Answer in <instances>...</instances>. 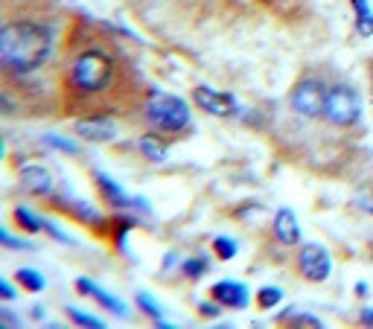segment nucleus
Instances as JSON below:
<instances>
[{
	"instance_id": "423d86ee",
	"label": "nucleus",
	"mask_w": 373,
	"mask_h": 329,
	"mask_svg": "<svg viewBox=\"0 0 373 329\" xmlns=\"http://www.w3.org/2000/svg\"><path fill=\"white\" fill-rule=\"evenodd\" d=\"M297 271H301L309 283H324L333 274V253L318 242H306L297 251Z\"/></svg>"
},
{
	"instance_id": "4be33fe9",
	"label": "nucleus",
	"mask_w": 373,
	"mask_h": 329,
	"mask_svg": "<svg viewBox=\"0 0 373 329\" xmlns=\"http://www.w3.org/2000/svg\"><path fill=\"white\" fill-rule=\"evenodd\" d=\"M67 318L76 321V323L85 326V329H105V326H108L103 318H93V315H88V312H79V309H67Z\"/></svg>"
},
{
	"instance_id": "1a4fd4ad",
	"label": "nucleus",
	"mask_w": 373,
	"mask_h": 329,
	"mask_svg": "<svg viewBox=\"0 0 373 329\" xmlns=\"http://www.w3.org/2000/svg\"><path fill=\"white\" fill-rule=\"evenodd\" d=\"M210 297L225 309H248V303H251V292L239 280H219L210 289Z\"/></svg>"
},
{
	"instance_id": "9d476101",
	"label": "nucleus",
	"mask_w": 373,
	"mask_h": 329,
	"mask_svg": "<svg viewBox=\"0 0 373 329\" xmlns=\"http://www.w3.org/2000/svg\"><path fill=\"white\" fill-rule=\"evenodd\" d=\"M76 134L85 137V140H93V143H105V140H114L117 123H114V116H105V114L82 116V120L76 123Z\"/></svg>"
},
{
	"instance_id": "6ab92c4d",
	"label": "nucleus",
	"mask_w": 373,
	"mask_h": 329,
	"mask_svg": "<svg viewBox=\"0 0 373 329\" xmlns=\"http://www.w3.org/2000/svg\"><path fill=\"white\" fill-rule=\"evenodd\" d=\"M140 152H143L149 160H155V163H163V160H166V149L158 143V137H143V140H140Z\"/></svg>"
},
{
	"instance_id": "0eeeda50",
	"label": "nucleus",
	"mask_w": 373,
	"mask_h": 329,
	"mask_svg": "<svg viewBox=\"0 0 373 329\" xmlns=\"http://www.w3.org/2000/svg\"><path fill=\"white\" fill-rule=\"evenodd\" d=\"M193 100L205 114H216V116H231V114L239 111V102L231 97V93H222V90H213V88H195Z\"/></svg>"
},
{
	"instance_id": "7c9ffc66",
	"label": "nucleus",
	"mask_w": 373,
	"mask_h": 329,
	"mask_svg": "<svg viewBox=\"0 0 373 329\" xmlns=\"http://www.w3.org/2000/svg\"><path fill=\"white\" fill-rule=\"evenodd\" d=\"M356 294H359V297H367V283H359V286H356Z\"/></svg>"
},
{
	"instance_id": "aec40b11",
	"label": "nucleus",
	"mask_w": 373,
	"mask_h": 329,
	"mask_svg": "<svg viewBox=\"0 0 373 329\" xmlns=\"http://www.w3.org/2000/svg\"><path fill=\"white\" fill-rule=\"evenodd\" d=\"M236 251H239V245L231 237H216L213 239V253L219 256V260H234Z\"/></svg>"
},
{
	"instance_id": "6e6552de",
	"label": "nucleus",
	"mask_w": 373,
	"mask_h": 329,
	"mask_svg": "<svg viewBox=\"0 0 373 329\" xmlns=\"http://www.w3.org/2000/svg\"><path fill=\"white\" fill-rule=\"evenodd\" d=\"M93 181H96V186H99V193H103V198H105L114 210H146V213H149V204H146L143 198L126 196V190H122L117 181H111L108 175L93 172Z\"/></svg>"
},
{
	"instance_id": "c85d7f7f",
	"label": "nucleus",
	"mask_w": 373,
	"mask_h": 329,
	"mask_svg": "<svg viewBox=\"0 0 373 329\" xmlns=\"http://www.w3.org/2000/svg\"><path fill=\"white\" fill-rule=\"evenodd\" d=\"M0 292H4V297H6V300H12V297H15V289L6 283V280H4V283H0Z\"/></svg>"
},
{
	"instance_id": "a878e982",
	"label": "nucleus",
	"mask_w": 373,
	"mask_h": 329,
	"mask_svg": "<svg viewBox=\"0 0 373 329\" xmlns=\"http://www.w3.org/2000/svg\"><path fill=\"white\" fill-rule=\"evenodd\" d=\"M0 242H4L6 248H30V242H23V239H15L9 230H0Z\"/></svg>"
},
{
	"instance_id": "dca6fc26",
	"label": "nucleus",
	"mask_w": 373,
	"mask_h": 329,
	"mask_svg": "<svg viewBox=\"0 0 373 329\" xmlns=\"http://www.w3.org/2000/svg\"><path fill=\"white\" fill-rule=\"evenodd\" d=\"M15 222L27 230V233H41L44 230V219L35 216L30 207H15Z\"/></svg>"
},
{
	"instance_id": "c756f323",
	"label": "nucleus",
	"mask_w": 373,
	"mask_h": 329,
	"mask_svg": "<svg viewBox=\"0 0 373 329\" xmlns=\"http://www.w3.org/2000/svg\"><path fill=\"white\" fill-rule=\"evenodd\" d=\"M359 321H362L365 326H373V309H365V312L359 315Z\"/></svg>"
},
{
	"instance_id": "ddd939ff",
	"label": "nucleus",
	"mask_w": 373,
	"mask_h": 329,
	"mask_svg": "<svg viewBox=\"0 0 373 329\" xmlns=\"http://www.w3.org/2000/svg\"><path fill=\"white\" fill-rule=\"evenodd\" d=\"M76 289L82 292V294H91L99 306H105L108 312H114L117 318H129V309H126V303H122L120 297H114V294H108V292H103L96 283H91L88 277H79V283H76Z\"/></svg>"
},
{
	"instance_id": "cd10ccee",
	"label": "nucleus",
	"mask_w": 373,
	"mask_h": 329,
	"mask_svg": "<svg viewBox=\"0 0 373 329\" xmlns=\"http://www.w3.org/2000/svg\"><path fill=\"white\" fill-rule=\"evenodd\" d=\"M198 312H202L205 318H216L219 315V303H202V306H198Z\"/></svg>"
},
{
	"instance_id": "b1692460",
	"label": "nucleus",
	"mask_w": 373,
	"mask_h": 329,
	"mask_svg": "<svg viewBox=\"0 0 373 329\" xmlns=\"http://www.w3.org/2000/svg\"><path fill=\"white\" fill-rule=\"evenodd\" d=\"M44 143H47V146H56V149H62V152H67V155H76V152H79L76 143H70V140L56 137V134H47V137H44Z\"/></svg>"
},
{
	"instance_id": "39448f33",
	"label": "nucleus",
	"mask_w": 373,
	"mask_h": 329,
	"mask_svg": "<svg viewBox=\"0 0 373 329\" xmlns=\"http://www.w3.org/2000/svg\"><path fill=\"white\" fill-rule=\"evenodd\" d=\"M327 90L330 88L321 79H304V82L294 85L292 97H289V105H292L294 114H301V116H321V114H324Z\"/></svg>"
},
{
	"instance_id": "a211bd4d",
	"label": "nucleus",
	"mask_w": 373,
	"mask_h": 329,
	"mask_svg": "<svg viewBox=\"0 0 373 329\" xmlns=\"http://www.w3.org/2000/svg\"><path fill=\"white\" fill-rule=\"evenodd\" d=\"M137 306H140V309H143L149 318H152V321H158V326H172V323H166V321H163V309H161L158 303L152 300V294L140 292V294H137Z\"/></svg>"
},
{
	"instance_id": "f03ea898",
	"label": "nucleus",
	"mask_w": 373,
	"mask_h": 329,
	"mask_svg": "<svg viewBox=\"0 0 373 329\" xmlns=\"http://www.w3.org/2000/svg\"><path fill=\"white\" fill-rule=\"evenodd\" d=\"M53 56V30L38 18H6L0 27V67L4 82H23L35 76Z\"/></svg>"
},
{
	"instance_id": "412c9836",
	"label": "nucleus",
	"mask_w": 373,
	"mask_h": 329,
	"mask_svg": "<svg viewBox=\"0 0 373 329\" xmlns=\"http://www.w3.org/2000/svg\"><path fill=\"white\" fill-rule=\"evenodd\" d=\"M280 300H283V292L275 289V286H265V289L257 292V306H260V309H275Z\"/></svg>"
},
{
	"instance_id": "9b49d317",
	"label": "nucleus",
	"mask_w": 373,
	"mask_h": 329,
	"mask_svg": "<svg viewBox=\"0 0 373 329\" xmlns=\"http://www.w3.org/2000/svg\"><path fill=\"white\" fill-rule=\"evenodd\" d=\"M53 204L62 210V213L67 216H76L79 222L85 225H93V227H105V219L99 216V210H93L88 201H79V198H73V196H56Z\"/></svg>"
},
{
	"instance_id": "f3484780",
	"label": "nucleus",
	"mask_w": 373,
	"mask_h": 329,
	"mask_svg": "<svg viewBox=\"0 0 373 329\" xmlns=\"http://www.w3.org/2000/svg\"><path fill=\"white\" fill-rule=\"evenodd\" d=\"M18 283H21V289H27V292H33V294H38V292H44V286H47V280L35 271V268H21L18 274Z\"/></svg>"
},
{
	"instance_id": "5701e85b",
	"label": "nucleus",
	"mask_w": 373,
	"mask_h": 329,
	"mask_svg": "<svg viewBox=\"0 0 373 329\" xmlns=\"http://www.w3.org/2000/svg\"><path fill=\"white\" fill-rule=\"evenodd\" d=\"M207 268H210V260H207V256H193V260H187V263H184V274H187L190 280L205 277V274H207Z\"/></svg>"
},
{
	"instance_id": "f257e3e1",
	"label": "nucleus",
	"mask_w": 373,
	"mask_h": 329,
	"mask_svg": "<svg viewBox=\"0 0 373 329\" xmlns=\"http://www.w3.org/2000/svg\"><path fill=\"white\" fill-rule=\"evenodd\" d=\"M140 100V76L120 44L91 20H76L64 44L62 105L67 114H122Z\"/></svg>"
},
{
	"instance_id": "2eb2a0df",
	"label": "nucleus",
	"mask_w": 373,
	"mask_h": 329,
	"mask_svg": "<svg viewBox=\"0 0 373 329\" xmlns=\"http://www.w3.org/2000/svg\"><path fill=\"white\" fill-rule=\"evenodd\" d=\"M353 12H356V30L362 38L373 35V9L367 6V0H353Z\"/></svg>"
},
{
	"instance_id": "f8f14e48",
	"label": "nucleus",
	"mask_w": 373,
	"mask_h": 329,
	"mask_svg": "<svg viewBox=\"0 0 373 329\" xmlns=\"http://www.w3.org/2000/svg\"><path fill=\"white\" fill-rule=\"evenodd\" d=\"M271 230H275V239L280 245H297V242H301V225H297V219H294V213H292L289 207L277 210Z\"/></svg>"
},
{
	"instance_id": "7ed1b4c3",
	"label": "nucleus",
	"mask_w": 373,
	"mask_h": 329,
	"mask_svg": "<svg viewBox=\"0 0 373 329\" xmlns=\"http://www.w3.org/2000/svg\"><path fill=\"white\" fill-rule=\"evenodd\" d=\"M146 120L163 134H181L190 128V108L184 100L172 97V93L155 90V93H149Z\"/></svg>"
},
{
	"instance_id": "393cba45",
	"label": "nucleus",
	"mask_w": 373,
	"mask_h": 329,
	"mask_svg": "<svg viewBox=\"0 0 373 329\" xmlns=\"http://www.w3.org/2000/svg\"><path fill=\"white\" fill-rule=\"evenodd\" d=\"M129 230H132V222H120V225H117V245H120L122 253H129V245H126Z\"/></svg>"
},
{
	"instance_id": "bb28decb",
	"label": "nucleus",
	"mask_w": 373,
	"mask_h": 329,
	"mask_svg": "<svg viewBox=\"0 0 373 329\" xmlns=\"http://www.w3.org/2000/svg\"><path fill=\"white\" fill-rule=\"evenodd\" d=\"M292 326H315V329H321L324 323H321L318 318H312V315H301V318H292Z\"/></svg>"
},
{
	"instance_id": "20e7f679",
	"label": "nucleus",
	"mask_w": 373,
	"mask_h": 329,
	"mask_svg": "<svg viewBox=\"0 0 373 329\" xmlns=\"http://www.w3.org/2000/svg\"><path fill=\"white\" fill-rule=\"evenodd\" d=\"M321 116H327V120L338 128H350L362 120V97L350 85H335L327 90L324 114Z\"/></svg>"
},
{
	"instance_id": "4468645a",
	"label": "nucleus",
	"mask_w": 373,
	"mask_h": 329,
	"mask_svg": "<svg viewBox=\"0 0 373 329\" xmlns=\"http://www.w3.org/2000/svg\"><path fill=\"white\" fill-rule=\"evenodd\" d=\"M21 184L27 186L33 196H53V175H50L44 167H27L21 169Z\"/></svg>"
}]
</instances>
